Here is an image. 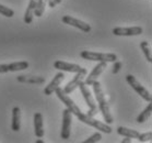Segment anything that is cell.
<instances>
[{
    "mask_svg": "<svg viewBox=\"0 0 152 143\" xmlns=\"http://www.w3.org/2000/svg\"><path fill=\"white\" fill-rule=\"evenodd\" d=\"M47 1H49V0H47Z\"/></svg>",
    "mask_w": 152,
    "mask_h": 143,
    "instance_id": "30",
    "label": "cell"
},
{
    "mask_svg": "<svg viewBox=\"0 0 152 143\" xmlns=\"http://www.w3.org/2000/svg\"><path fill=\"white\" fill-rule=\"evenodd\" d=\"M113 34L117 36H135V35H140L142 33L141 27H130V28H117L113 29Z\"/></svg>",
    "mask_w": 152,
    "mask_h": 143,
    "instance_id": "8",
    "label": "cell"
},
{
    "mask_svg": "<svg viewBox=\"0 0 152 143\" xmlns=\"http://www.w3.org/2000/svg\"><path fill=\"white\" fill-rule=\"evenodd\" d=\"M86 68H82L81 67V70H79V72H77V75L75 77H73L72 79L70 80L69 83L65 86V88H64V91L66 93V94L69 95L70 93H72L76 88H78V85H79L80 82H82L83 77H86Z\"/></svg>",
    "mask_w": 152,
    "mask_h": 143,
    "instance_id": "9",
    "label": "cell"
},
{
    "mask_svg": "<svg viewBox=\"0 0 152 143\" xmlns=\"http://www.w3.org/2000/svg\"><path fill=\"white\" fill-rule=\"evenodd\" d=\"M36 4H37V0H31L30 4H28V7L26 8V11L24 13V22L26 24H30L33 21V17H34V10L36 8Z\"/></svg>",
    "mask_w": 152,
    "mask_h": 143,
    "instance_id": "16",
    "label": "cell"
},
{
    "mask_svg": "<svg viewBox=\"0 0 152 143\" xmlns=\"http://www.w3.org/2000/svg\"><path fill=\"white\" fill-rule=\"evenodd\" d=\"M140 49L142 50V52L145 54V59L149 63H152V54H151V47L149 45V43L147 41H142L140 42Z\"/></svg>",
    "mask_w": 152,
    "mask_h": 143,
    "instance_id": "20",
    "label": "cell"
},
{
    "mask_svg": "<svg viewBox=\"0 0 152 143\" xmlns=\"http://www.w3.org/2000/svg\"><path fill=\"white\" fill-rule=\"evenodd\" d=\"M36 143H43V141H42V140H37V141H36Z\"/></svg>",
    "mask_w": 152,
    "mask_h": 143,
    "instance_id": "29",
    "label": "cell"
},
{
    "mask_svg": "<svg viewBox=\"0 0 152 143\" xmlns=\"http://www.w3.org/2000/svg\"><path fill=\"white\" fill-rule=\"evenodd\" d=\"M34 131L38 139L44 136V126H43V116L41 112H35L34 115Z\"/></svg>",
    "mask_w": 152,
    "mask_h": 143,
    "instance_id": "13",
    "label": "cell"
},
{
    "mask_svg": "<svg viewBox=\"0 0 152 143\" xmlns=\"http://www.w3.org/2000/svg\"><path fill=\"white\" fill-rule=\"evenodd\" d=\"M102 139V134H101V132H96L94 133V134H92V136H90V138H88L86 140H84L83 141V143H94V142H99L100 140Z\"/></svg>",
    "mask_w": 152,
    "mask_h": 143,
    "instance_id": "23",
    "label": "cell"
},
{
    "mask_svg": "<svg viewBox=\"0 0 152 143\" xmlns=\"http://www.w3.org/2000/svg\"><path fill=\"white\" fill-rule=\"evenodd\" d=\"M61 1H62V0H49V1H48L49 7H50V8H54L55 6H57V4H60Z\"/></svg>",
    "mask_w": 152,
    "mask_h": 143,
    "instance_id": "27",
    "label": "cell"
},
{
    "mask_svg": "<svg viewBox=\"0 0 152 143\" xmlns=\"http://www.w3.org/2000/svg\"><path fill=\"white\" fill-rule=\"evenodd\" d=\"M71 121H72V113L68 108L62 111V127L60 136L64 140H68L70 138V131H71Z\"/></svg>",
    "mask_w": 152,
    "mask_h": 143,
    "instance_id": "6",
    "label": "cell"
},
{
    "mask_svg": "<svg viewBox=\"0 0 152 143\" xmlns=\"http://www.w3.org/2000/svg\"><path fill=\"white\" fill-rule=\"evenodd\" d=\"M117 133L123 136H128L130 139H137L139 136V132L137 130L129 129V128H126V127H118Z\"/></svg>",
    "mask_w": 152,
    "mask_h": 143,
    "instance_id": "17",
    "label": "cell"
},
{
    "mask_svg": "<svg viewBox=\"0 0 152 143\" xmlns=\"http://www.w3.org/2000/svg\"><path fill=\"white\" fill-rule=\"evenodd\" d=\"M80 56L88 61H95V62H115L117 61V55L114 53H96L91 51H82L80 53Z\"/></svg>",
    "mask_w": 152,
    "mask_h": 143,
    "instance_id": "3",
    "label": "cell"
},
{
    "mask_svg": "<svg viewBox=\"0 0 152 143\" xmlns=\"http://www.w3.org/2000/svg\"><path fill=\"white\" fill-rule=\"evenodd\" d=\"M64 79H65V75H64V73L60 72V73L56 74L52 82L45 87V89H44V95H46V96H50V95L54 94L55 90L59 87V85L61 84V82Z\"/></svg>",
    "mask_w": 152,
    "mask_h": 143,
    "instance_id": "11",
    "label": "cell"
},
{
    "mask_svg": "<svg viewBox=\"0 0 152 143\" xmlns=\"http://www.w3.org/2000/svg\"><path fill=\"white\" fill-rule=\"evenodd\" d=\"M105 68H106V63H105V62H100V63L97 64L96 66L92 70V72L89 74V76L86 77L84 84H86V86H91V85L97 79V77L100 76L101 74L105 70Z\"/></svg>",
    "mask_w": 152,
    "mask_h": 143,
    "instance_id": "10",
    "label": "cell"
},
{
    "mask_svg": "<svg viewBox=\"0 0 152 143\" xmlns=\"http://www.w3.org/2000/svg\"><path fill=\"white\" fill-rule=\"evenodd\" d=\"M126 139H124V140H121V143H130L132 142V139L130 138H128V136H125Z\"/></svg>",
    "mask_w": 152,
    "mask_h": 143,
    "instance_id": "28",
    "label": "cell"
},
{
    "mask_svg": "<svg viewBox=\"0 0 152 143\" xmlns=\"http://www.w3.org/2000/svg\"><path fill=\"white\" fill-rule=\"evenodd\" d=\"M17 80L20 83H26V84H44L45 78L42 76H32V75H19Z\"/></svg>",
    "mask_w": 152,
    "mask_h": 143,
    "instance_id": "14",
    "label": "cell"
},
{
    "mask_svg": "<svg viewBox=\"0 0 152 143\" xmlns=\"http://www.w3.org/2000/svg\"><path fill=\"white\" fill-rule=\"evenodd\" d=\"M9 72H18V70H24L28 67V62H14L8 65Z\"/></svg>",
    "mask_w": 152,
    "mask_h": 143,
    "instance_id": "19",
    "label": "cell"
},
{
    "mask_svg": "<svg viewBox=\"0 0 152 143\" xmlns=\"http://www.w3.org/2000/svg\"><path fill=\"white\" fill-rule=\"evenodd\" d=\"M78 87H79L80 91H81V94H82L83 98H84V100H86V105L89 107V112H88L86 115L90 116V117L95 116L97 113L96 104H95V100H94V98H93V96H92V94H91L89 87L84 84V82H80L79 85H78Z\"/></svg>",
    "mask_w": 152,
    "mask_h": 143,
    "instance_id": "4",
    "label": "cell"
},
{
    "mask_svg": "<svg viewBox=\"0 0 152 143\" xmlns=\"http://www.w3.org/2000/svg\"><path fill=\"white\" fill-rule=\"evenodd\" d=\"M46 2H48V1H47V0H37L36 8H35V10H34V14L36 17H42V14L44 13Z\"/></svg>",
    "mask_w": 152,
    "mask_h": 143,
    "instance_id": "21",
    "label": "cell"
},
{
    "mask_svg": "<svg viewBox=\"0 0 152 143\" xmlns=\"http://www.w3.org/2000/svg\"><path fill=\"white\" fill-rule=\"evenodd\" d=\"M55 94L57 95V97L60 99L62 104H65L66 107L70 110V112L75 115L77 118L79 119V121L86 123V124H89V126L93 127L96 130L101 131V132H105V133H111L112 132V128L110 124H107L105 122H101L96 119H94L93 117H90V116L83 113L78 106L75 104V101L71 99V98L68 96V94H66L64 89H61L60 87H58L55 90Z\"/></svg>",
    "mask_w": 152,
    "mask_h": 143,
    "instance_id": "1",
    "label": "cell"
},
{
    "mask_svg": "<svg viewBox=\"0 0 152 143\" xmlns=\"http://www.w3.org/2000/svg\"><path fill=\"white\" fill-rule=\"evenodd\" d=\"M61 21L65 23V24H69L71 27H75V28L79 29L83 32H90L91 31V25L89 23H86L84 21H81L79 19L73 17H70V16H64L61 19Z\"/></svg>",
    "mask_w": 152,
    "mask_h": 143,
    "instance_id": "7",
    "label": "cell"
},
{
    "mask_svg": "<svg viewBox=\"0 0 152 143\" xmlns=\"http://www.w3.org/2000/svg\"><path fill=\"white\" fill-rule=\"evenodd\" d=\"M121 66H123V63L119 62V61H115V64L114 66H113V70H112V73L113 74H117L119 70H121Z\"/></svg>",
    "mask_w": 152,
    "mask_h": 143,
    "instance_id": "25",
    "label": "cell"
},
{
    "mask_svg": "<svg viewBox=\"0 0 152 143\" xmlns=\"http://www.w3.org/2000/svg\"><path fill=\"white\" fill-rule=\"evenodd\" d=\"M11 129L18 132L21 129V110L19 107H14L12 110V123Z\"/></svg>",
    "mask_w": 152,
    "mask_h": 143,
    "instance_id": "15",
    "label": "cell"
},
{
    "mask_svg": "<svg viewBox=\"0 0 152 143\" xmlns=\"http://www.w3.org/2000/svg\"><path fill=\"white\" fill-rule=\"evenodd\" d=\"M0 13L7 18H12L14 16V11L9 7H6V6L0 4Z\"/></svg>",
    "mask_w": 152,
    "mask_h": 143,
    "instance_id": "22",
    "label": "cell"
},
{
    "mask_svg": "<svg viewBox=\"0 0 152 143\" xmlns=\"http://www.w3.org/2000/svg\"><path fill=\"white\" fill-rule=\"evenodd\" d=\"M93 90L94 94H95V98H96V101L99 104V108H100L101 112H102V116H103L104 120H105V123L107 124H111L114 122V118L111 113V110H110V106L107 104L106 99H105V96H104L103 89L101 87V84L95 80L93 84Z\"/></svg>",
    "mask_w": 152,
    "mask_h": 143,
    "instance_id": "2",
    "label": "cell"
},
{
    "mask_svg": "<svg viewBox=\"0 0 152 143\" xmlns=\"http://www.w3.org/2000/svg\"><path fill=\"white\" fill-rule=\"evenodd\" d=\"M8 72H9V67H8V65H6V64H1V65H0V74L8 73Z\"/></svg>",
    "mask_w": 152,
    "mask_h": 143,
    "instance_id": "26",
    "label": "cell"
},
{
    "mask_svg": "<svg viewBox=\"0 0 152 143\" xmlns=\"http://www.w3.org/2000/svg\"><path fill=\"white\" fill-rule=\"evenodd\" d=\"M54 67L56 70H61V72H69V73H77L81 70V66L77 65V64L62 62V61H56L54 63Z\"/></svg>",
    "mask_w": 152,
    "mask_h": 143,
    "instance_id": "12",
    "label": "cell"
},
{
    "mask_svg": "<svg viewBox=\"0 0 152 143\" xmlns=\"http://www.w3.org/2000/svg\"><path fill=\"white\" fill-rule=\"evenodd\" d=\"M138 141L139 142H145V141H151L152 139V132L151 131H149V132H145V133H142V134H140L139 133L138 136Z\"/></svg>",
    "mask_w": 152,
    "mask_h": 143,
    "instance_id": "24",
    "label": "cell"
},
{
    "mask_svg": "<svg viewBox=\"0 0 152 143\" xmlns=\"http://www.w3.org/2000/svg\"><path fill=\"white\" fill-rule=\"evenodd\" d=\"M151 112H152V105H151V102H149V105L145 107V110L142 112H140V115L137 117V120H136V121L138 122V123H143V122H145L149 119V117L151 116Z\"/></svg>",
    "mask_w": 152,
    "mask_h": 143,
    "instance_id": "18",
    "label": "cell"
},
{
    "mask_svg": "<svg viewBox=\"0 0 152 143\" xmlns=\"http://www.w3.org/2000/svg\"><path fill=\"white\" fill-rule=\"evenodd\" d=\"M126 80H127V83L130 86H132V88L134 89V90L137 93L138 95H140L142 97V99H145V101H148V102H151L152 101V96L151 94L149 93L147 89H145L143 86H142L141 84H140V82H139L137 78H136L134 75H127L126 76Z\"/></svg>",
    "mask_w": 152,
    "mask_h": 143,
    "instance_id": "5",
    "label": "cell"
}]
</instances>
